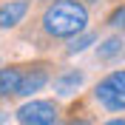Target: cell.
Wrapping results in <instances>:
<instances>
[{
    "instance_id": "cell-1",
    "label": "cell",
    "mask_w": 125,
    "mask_h": 125,
    "mask_svg": "<svg viewBox=\"0 0 125 125\" xmlns=\"http://www.w3.org/2000/svg\"><path fill=\"white\" fill-rule=\"evenodd\" d=\"M40 23L48 37H77L88 26V9L80 0H51Z\"/></svg>"
},
{
    "instance_id": "cell-2",
    "label": "cell",
    "mask_w": 125,
    "mask_h": 125,
    "mask_svg": "<svg viewBox=\"0 0 125 125\" xmlns=\"http://www.w3.org/2000/svg\"><path fill=\"white\" fill-rule=\"evenodd\" d=\"M94 97L108 111H125V71H114L102 83H97Z\"/></svg>"
},
{
    "instance_id": "cell-3",
    "label": "cell",
    "mask_w": 125,
    "mask_h": 125,
    "mask_svg": "<svg viewBox=\"0 0 125 125\" xmlns=\"http://www.w3.org/2000/svg\"><path fill=\"white\" fill-rule=\"evenodd\" d=\"M60 111L51 100H31L17 108V119L20 125H57Z\"/></svg>"
},
{
    "instance_id": "cell-4",
    "label": "cell",
    "mask_w": 125,
    "mask_h": 125,
    "mask_svg": "<svg viewBox=\"0 0 125 125\" xmlns=\"http://www.w3.org/2000/svg\"><path fill=\"white\" fill-rule=\"evenodd\" d=\"M29 0H9L0 6V29H14L17 23H23V17L29 14Z\"/></svg>"
},
{
    "instance_id": "cell-5",
    "label": "cell",
    "mask_w": 125,
    "mask_h": 125,
    "mask_svg": "<svg viewBox=\"0 0 125 125\" xmlns=\"http://www.w3.org/2000/svg\"><path fill=\"white\" fill-rule=\"evenodd\" d=\"M46 83H48V71L43 68V65H34V68L23 71L20 85H17V94H20V97H31V94H37Z\"/></svg>"
},
{
    "instance_id": "cell-6",
    "label": "cell",
    "mask_w": 125,
    "mask_h": 125,
    "mask_svg": "<svg viewBox=\"0 0 125 125\" xmlns=\"http://www.w3.org/2000/svg\"><path fill=\"white\" fill-rule=\"evenodd\" d=\"M85 83V74L83 71H68V74H62V77L54 80V91L60 97H71V94H77V88Z\"/></svg>"
},
{
    "instance_id": "cell-7",
    "label": "cell",
    "mask_w": 125,
    "mask_h": 125,
    "mask_svg": "<svg viewBox=\"0 0 125 125\" xmlns=\"http://www.w3.org/2000/svg\"><path fill=\"white\" fill-rule=\"evenodd\" d=\"M20 77H23V68H0V97H9V94H17V85H20Z\"/></svg>"
},
{
    "instance_id": "cell-8",
    "label": "cell",
    "mask_w": 125,
    "mask_h": 125,
    "mask_svg": "<svg viewBox=\"0 0 125 125\" xmlns=\"http://www.w3.org/2000/svg\"><path fill=\"white\" fill-rule=\"evenodd\" d=\"M97 43V34H91V31H83V34H77V37L68 43V54H80V51H85L88 46H94Z\"/></svg>"
},
{
    "instance_id": "cell-9",
    "label": "cell",
    "mask_w": 125,
    "mask_h": 125,
    "mask_svg": "<svg viewBox=\"0 0 125 125\" xmlns=\"http://www.w3.org/2000/svg\"><path fill=\"white\" fill-rule=\"evenodd\" d=\"M122 37H108L105 43L100 46V60H111V57H117L119 51H122Z\"/></svg>"
},
{
    "instance_id": "cell-10",
    "label": "cell",
    "mask_w": 125,
    "mask_h": 125,
    "mask_svg": "<svg viewBox=\"0 0 125 125\" xmlns=\"http://www.w3.org/2000/svg\"><path fill=\"white\" fill-rule=\"evenodd\" d=\"M108 26H114V29H125V6H117L108 14Z\"/></svg>"
},
{
    "instance_id": "cell-11",
    "label": "cell",
    "mask_w": 125,
    "mask_h": 125,
    "mask_svg": "<svg viewBox=\"0 0 125 125\" xmlns=\"http://www.w3.org/2000/svg\"><path fill=\"white\" fill-rule=\"evenodd\" d=\"M105 125H125V119H108Z\"/></svg>"
},
{
    "instance_id": "cell-12",
    "label": "cell",
    "mask_w": 125,
    "mask_h": 125,
    "mask_svg": "<svg viewBox=\"0 0 125 125\" xmlns=\"http://www.w3.org/2000/svg\"><path fill=\"white\" fill-rule=\"evenodd\" d=\"M68 125H88V122H85V119H71Z\"/></svg>"
},
{
    "instance_id": "cell-13",
    "label": "cell",
    "mask_w": 125,
    "mask_h": 125,
    "mask_svg": "<svg viewBox=\"0 0 125 125\" xmlns=\"http://www.w3.org/2000/svg\"><path fill=\"white\" fill-rule=\"evenodd\" d=\"M48 3H51V0H48Z\"/></svg>"
}]
</instances>
